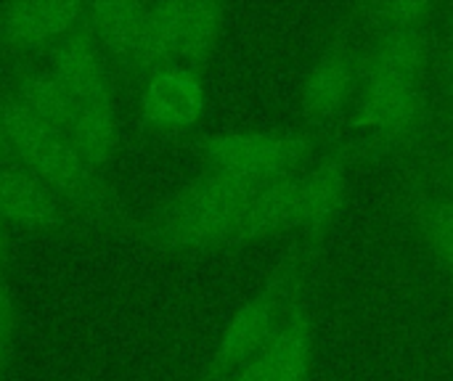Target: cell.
<instances>
[{"label": "cell", "mask_w": 453, "mask_h": 381, "mask_svg": "<svg viewBox=\"0 0 453 381\" xmlns=\"http://www.w3.org/2000/svg\"><path fill=\"white\" fill-rule=\"evenodd\" d=\"M0 119L16 162L53 191L88 231L130 236L135 217L127 215L111 183L80 159L66 135L27 114L5 85H0Z\"/></svg>", "instance_id": "cell-1"}, {"label": "cell", "mask_w": 453, "mask_h": 381, "mask_svg": "<svg viewBox=\"0 0 453 381\" xmlns=\"http://www.w3.org/2000/svg\"><path fill=\"white\" fill-rule=\"evenodd\" d=\"M313 249H295L271 276L263 292L244 302L220 334V342L196 381H228L236 377L271 339L287 305L300 292L305 263Z\"/></svg>", "instance_id": "cell-2"}, {"label": "cell", "mask_w": 453, "mask_h": 381, "mask_svg": "<svg viewBox=\"0 0 453 381\" xmlns=\"http://www.w3.org/2000/svg\"><path fill=\"white\" fill-rule=\"evenodd\" d=\"M313 133H218L194 141L207 170L279 180L300 172L316 151Z\"/></svg>", "instance_id": "cell-3"}, {"label": "cell", "mask_w": 453, "mask_h": 381, "mask_svg": "<svg viewBox=\"0 0 453 381\" xmlns=\"http://www.w3.org/2000/svg\"><path fill=\"white\" fill-rule=\"evenodd\" d=\"M358 122L366 133H372L374 143L398 146L419 130L425 109V80L395 77L358 64Z\"/></svg>", "instance_id": "cell-4"}, {"label": "cell", "mask_w": 453, "mask_h": 381, "mask_svg": "<svg viewBox=\"0 0 453 381\" xmlns=\"http://www.w3.org/2000/svg\"><path fill=\"white\" fill-rule=\"evenodd\" d=\"M204 103L207 93L202 74L183 64H170L146 77L138 111L149 130L162 135H180L199 125Z\"/></svg>", "instance_id": "cell-5"}, {"label": "cell", "mask_w": 453, "mask_h": 381, "mask_svg": "<svg viewBox=\"0 0 453 381\" xmlns=\"http://www.w3.org/2000/svg\"><path fill=\"white\" fill-rule=\"evenodd\" d=\"M85 13L74 0H13L0 5V53L24 61L69 34Z\"/></svg>", "instance_id": "cell-6"}, {"label": "cell", "mask_w": 453, "mask_h": 381, "mask_svg": "<svg viewBox=\"0 0 453 381\" xmlns=\"http://www.w3.org/2000/svg\"><path fill=\"white\" fill-rule=\"evenodd\" d=\"M0 220L29 233H69L88 225L19 162L0 164Z\"/></svg>", "instance_id": "cell-7"}, {"label": "cell", "mask_w": 453, "mask_h": 381, "mask_svg": "<svg viewBox=\"0 0 453 381\" xmlns=\"http://www.w3.org/2000/svg\"><path fill=\"white\" fill-rule=\"evenodd\" d=\"M350 159L353 151H348V146H340L324 154L311 170H303L295 225L303 233V247L316 249L340 217L348 196Z\"/></svg>", "instance_id": "cell-8"}, {"label": "cell", "mask_w": 453, "mask_h": 381, "mask_svg": "<svg viewBox=\"0 0 453 381\" xmlns=\"http://www.w3.org/2000/svg\"><path fill=\"white\" fill-rule=\"evenodd\" d=\"M45 69L64 85L77 106L114 93V69L82 21L45 50Z\"/></svg>", "instance_id": "cell-9"}, {"label": "cell", "mask_w": 453, "mask_h": 381, "mask_svg": "<svg viewBox=\"0 0 453 381\" xmlns=\"http://www.w3.org/2000/svg\"><path fill=\"white\" fill-rule=\"evenodd\" d=\"M149 3L141 0H96L85 3L82 24L98 42L109 66L119 74H135V58L143 37Z\"/></svg>", "instance_id": "cell-10"}, {"label": "cell", "mask_w": 453, "mask_h": 381, "mask_svg": "<svg viewBox=\"0 0 453 381\" xmlns=\"http://www.w3.org/2000/svg\"><path fill=\"white\" fill-rule=\"evenodd\" d=\"M358 85V61L353 48L337 37L332 40L303 85V117L311 125L332 122L348 103L353 88Z\"/></svg>", "instance_id": "cell-11"}, {"label": "cell", "mask_w": 453, "mask_h": 381, "mask_svg": "<svg viewBox=\"0 0 453 381\" xmlns=\"http://www.w3.org/2000/svg\"><path fill=\"white\" fill-rule=\"evenodd\" d=\"M313 345H316V329L311 305L303 294V289L292 297L287 305L276 331L265 342V347L257 353L268 369L271 381H308L311 363H313Z\"/></svg>", "instance_id": "cell-12"}, {"label": "cell", "mask_w": 453, "mask_h": 381, "mask_svg": "<svg viewBox=\"0 0 453 381\" xmlns=\"http://www.w3.org/2000/svg\"><path fill=\"white\" fill-rule=\"evenodd\" d=\"M13 98L21 103L27 114H32L45 127L66 135L72 127V119L77 114L74 98L64 90V85L45 69V64H29V61H13L11 80L5 85Z\"/></svg>", "instance_id": "cell-13"}, {"label": "cell", "mask_w": 453, "mask_h": 381, "mask_svg": "<svg viewBox=\"0 0 453 381\" xmlns=\"http://www.w3.org/2000/svg\"><path fill=\"white\" fill-rule=\"evenodd\" d=\"M66 141L93 172L106 178L119 149V109L114 93L80 103Z\"/></svg>", "instance_id": "cell-14"}, {"label": "cell", "mask_w": 453, "mask_h": 381, "mask_svg": "<svg viewBox=\"0 0 453 381\" xmlns=\"http://www.w3.org/2000/svg\"><path fill=\"white\" fill-rule=\"evenodd\" d=\"M300 172L287 175L265 186L239 215L234 247L260 241L268 236H276L281 231H289L297 225V196H300Z\"/></svg>", "instance_id": "cell-15"}, {"label": "cell", "mask_w": 453, "mask_h": 381, "mask_svg": "<svg viewBox=\"0 0 453 381\" xmlns=\"http://www.w3.org/2000/svg\"><path fill=\"white\" fill-rule=\"evenodd\" d=\"M226 29V5L218 0H180V45L178 64L202 69Z\"/></svg>", "instance_id": "cell-16"}, {"label": "cell", "mask_w": 453, "mask_h": 381, "mask_svg": "<svg viewBox=\"0 0 453 381\" xmlns=\"http://www.w3.org/2000/svg\"><path fill=\"white\" fill-rule=\"evenodd\" d=\"M180 45V0L149 3L143 37L135 58V74H151L162 66L178 64Z\"/></svg>", "instance_id": "cell-17"}, {"label": "cell", "mask_w": 453, "mask_h": 381, "mask_svg": "<svg viewBox=\"0 0 453 381\" xmlns=\"http://www.w3.org/2000/svg\"><path fill=\"white\" fill-rule=\"evenodd\" d=\"M411 212L425 244L453 278V202L443 191L417 188Z\"/></svg>", "instance_id": "cell-18"}, {"label": "cell", "mask_w": 453, "mask_h": 381, "mask_svg": "<svg viewBox=\"0 0 453 381\" xmlns=\"http://www.w3.org/2000/svg\"><path fill=\"white\" fill-rule=\"evenodd\" d=\"M438 8L427 0H385L364 5L366 21L380 32H406V29H427Z\"/></svg>", "instance_id": "cell-19"}, {"label": "cell", "mask_w": 453, "mask_h": 381, "mask_svg": "<svg viewBox=\"0 0 453 381\" xmlns=\"http://www.w3.org/2000/svg\"><path fill=\"white\" fill-rule=\"evenodd\" d=\"M16 331H19V313H16L13 292H11L5 276H0V381L5 379V371L13 358Z\"/></svg>", "instance_id": "cell-20"}, {"label": "cell", "mask_w": 453, "mask_h": 381, "mask_svg": "<svg viewBox=\"0 0 453 381\" xmlns=\"http://www.w3.org/2000/svg\"><path fill=\"white\" fill-rule=\"evenodd\" d=\"M8 260H11V233H8V225L0 220V276H5Z\"/></svg>", "instance_id": "cell-21"}, {"label": "cell", "mask_w": 453, "mask_h": 381, "mask_svg": "<svg viewBox=\"0 0 453 381\" xmlns=\"http://www.w3.org/2000/svg\"><path fill=\"white\" fill-rule=\"evenodd\" d=\"M441 191L453 202V159H449L446 164H441Z\"/></svg>", "instance_id": "cell-22"}, {"label": "cell", "mask_w": 453, "mask_h": 381, "mask_svg": "<svg viewBox=\"0 0 453 381\" xmlns=\"http://www.w3.org/2000/svg\"><path fill=\"white\" fill-rule=\"evenodd\" d=\"M16 156L8 146V138H5V130H3V119H0V164H13Z\"/></svg>", "instance_id": "cell-23"}, {"label": "cell", "mask_w": 453, "mask_h": 381, "mask_svg": "<svg viewBox=\"0 0 453 381\" xmlns=\"http://www.w3.org/2000/svg\"><path fill=\"white\" fill-rule=\"evenodd\" d=\"M451 69H453V50H451Z\"/></svg>", "instance_id": "cell-24"}, {"label": "cell", "mask_w": 453, "mask_h": 381, "mask_svg": "<svg viewBox=\"0 0 453 381\" xmlns=\"http://www.w3.org/2000/svg\"><path fill=\"white\" fill-rule=\"evenodd\" d=\"M451 21H453V19H451Z\"/></svg>", "instance_id": "cell-25"}]
</instances>
